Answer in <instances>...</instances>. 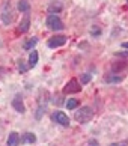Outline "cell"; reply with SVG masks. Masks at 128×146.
Segmentation results:
<instances>
[{
    "instance_id": "15",
    "label": "cell",
    "mask_w": 128,
    "mask_h": 146,
    "mask_svg": "<svg viewBox=\"0 0 128 146\" xmlns=\"http://www.w3.org/2000/svg\"><path fill=\"white\" fill-rule=\"evenodd\" d=\"M36 44H38V38H32V39H29L27 42H24L23 48L24 50H30V48H33Z\"/></svg>"
},
{
    "instance_id": "19",
    "label": "cell",
    "mask_w": 128,
    "mask_h": 146,
    "mask_svg": "<svg viewBox=\"0 0 128 146\" xmlns=\"http://www.w3.org/2000/svg\"><path fill=\"white\" fill-rule=\"evenodd\" d=\"M127 68V63H115L113 65V71H122V69H125Z\"/></svg>"
},
{
    "instance_id": "5",
    "label": "cell",
    "mask_w": 128,
    "mask_h": 146,
    "mask_svg": "<svg viewBox=\"0 0 128 146\" xmlns=\"http://www.w3.org/2000/svg\"><path fill=\"white\" fill-rule=\"evenodd\" d=\"M80 84L82 83H78L76 78H72V80H69L66 83V86L63 88V92H65V94H76V92H80L82 90V86Z\"/></svg>"
},
{
    "instance_id": "4",
    "label": "cell",
    "mask_w": 128,
    "mask_h": 146,
    "mask_svg": "<svg viewBox=\"0 0 128 146\" xmlns=\"http://www.w3.org/2000/svg\"><path fill=\"white\" fill-rule=\"evenodd\" d=\"M51 119H53V122L59 123V125H62V127H69V117L63 111H60V110H57V111L53 113Z\"/></svg>"
},
{
    "instance_id": "18",
    "label": "cell",
    "mask_w": 128,
    "mask_h": 146,
    "mask_svg": "<svg viewBox=\"0 0 128 146\" xmlns=\"http://www.w3.org/2000/svg\"><path fill=\"white\" fill-rule=\"evenodd\" d=\"M59 11H62V5H53V6L48 8V12H50V14L59 12Z\"/></svg>"
},
{
    "instance_id": "10",
    "label": "cell",
    "mask_w": 128,
    "mask_h": 146,
    "mask_svg": "<svg viewBox=\"0 0 128 146\" xmlns=\"http://www.w3.org/2000/svg\"><path fill=\"white\" fill-rule=\"evenodd\" d=\"M20 140H21V137L18 136V133L12 131V133L9 134V137H8V142H6V145H8V146H18Z\"/></svg>"
},
{
    "instance_id": "24",
    "label": "cell",
    "mask_w": 128,
    "mask_h": 146,
    "mask_svg": "<svg viewBox=\"0 0 128 146\" xmlns=\"http://www.w3.org/2000/svg\"><path fill=\"white\" fill-rule=\"evenodd\" d=\"M53 102H54V104H57V106H60V104H62V98H60V96H54Z\"/></svg>"
},
{
    "instance_id": "8",
    "label": "cell",
    "mask_w": 128,
    "mask_h": 146,
    "mask_svg": "<svg viewBox=\"0 0 128 146\" xmlns=\"http://www.w3.org/2000/svg\"><path fill=\"white\" fill-rule=\"evenodd\" d=\"M12 107L15 109V111H18V113H24V111H26V107H24L23 100H21L20 95H17V96L12 100Z\"/></svg>"
},
{
    "instance_id": "21",
    "label": "cell",
    "mask_w": 128,
    "mask_h": 146,
    "mask_svg": "<svg viewBox=\"0 0 128 146\" xmlns=\"http://www.w3.org/2000/svg\"><path fill=\"white\" fill-rule=\"evenodd\" d=\"M109 146H128V140H122V142H118V143H110Z\"/></svg>"
},
{
    "instance_id": "27",
    "label": "cell",
    "mask_w": 128,
    "mask_h": 146,
    "mask_svg": "<svg viewBox=\"0 0 128 146\" xmlns=\"http://www.w3.org/2000/svg\"><path fill=\"white\" fill-rule=\"evenodd\" d=\"M127 3H128V0H127Z\"/></svg>"
},
{
    "instance_id": "16",
    "label": "cell",
    "mask_w": 128,
    "mask_h": 146,
    "mask_svg": "<svg viewBox=\"0 0 128 146\" xmlns=\"http://www.w3.org/2000/svg\"><path fill=\"white\" fill-rule=\"evenodd\" d=\"M77 106H78V101L76 98H69L66 101V107H68V110H74V109H77Z\"/></svg>"
},
{
    "instance_id": "13",
    "label": "cell",
    "mask_w": 128,
    "mask_h": 146,
    "mask_svg": "<svg viewBox=\"0 0 128 146\" xmlns=\"http://www.w3.org/2000/svg\"><path fill=\"white\" fill-rule=\"evenodd\" d=\"M38 57H39V54H38V51H36V50H33L30 53V56H29V68L36 66V63H38Z\"/></svg>"
},
{
    "instance_id": "23",
    "label": "cell",
    "mask_w": 128,
    "mask_h": 146,
    "mask_svg": "<svg viewBox=\"0 0 128 146\" xmlns=\"http://www.w3.org/2000/svg\"><path fill=\"white\" fill-rule=\"evenodd\" d=\"M88 146H99V143H98V142H97V140H95V139H92V140H89Z\"/></svg>"
},
{
    "instance_id": "22",
    "label": "cell",
    "mask_w": 128,
    "mask_h": 146,
    "mask_svg": "<svg viewBox=\"0 0 128 146\" xmlns=\"http://www.w3.org/2000/svg\"><path fill=\"white\" fill-rule=\"evenodd\" d=\"M90 35H92V36H99V35H101V30H99L98 27H95V29L90 30Z\"/></svg>"
},
{
    "instance_id": "17",
    "label": "cell",
    "mask_w": 128,
    "mask_h": 146,
    "mask_svg": "<svg viewBox=\"0 0 128 146\" xmlns=\"http://www.w3.org/2000/svg\"><path fill=\"white\" fill-rule=\"evenodd\" d=\"M90 80H92V75H90V74H82V77H80V83H82V84H88Z\"/></svg>"
},
{
    "instance_id": "12",
    "label": "cell",
    "mask_w": 128,
    "mask_h": 146,
    "mask_svg": "<svg viewBox=\"0 0 128 146\" xmlns=\"http://www.w3.org/2000/svg\"><path fill=\"white\" fill-rule=\"evenodd\" d=\"M20 142H21V143H32V145H33V143L36 142V136H35L33 133H24Z\"/></svg>"
},
{
    "instance_id": "11",
    "label": "cell",
    "mask_w": 128,
    "mask_h": 146,
    "mask_svg": "<svg viewBox=\"0 0 128 146\" xmlns=\"http://www.w3.org/2000/svg\"><path fill=\"white\" fill-rule=\"evenodd\" d=\"M122 80H124V77H122V75H118V74H109V75L104 77V82L109 83V84L119 83V82H122Z\"/></svg>"
},
{
    "instance_id": "6",
    "label": "cell",
    "mask_w": 128,
    "mask_h": 146,
    "mask_svg": "<svg viewBox=\"0 0 128 146\" xmlns=\"http://www.w3.org/2000/svg\"><path fill=\"white\" fill-rule=\"evenodd\" d=\"M66 44V36H53L48 39V42H47V45H48L50 48H57V47H62V45H65Z\"/></svg>"
},
{
    "instance_id": "2",
    "label": "cell",
    "mask_w": 128,
    "mask_h": 146,
    "mask_svg": "<svg viewBox=\"0 0 128 146\" xmlns=\"http://www.w3.org/2000/svg\"><path fill=\"white\" fill-rule=\"evenodd\" d=\"M47 92L44 89H41L39 90V98H38V110H36V119H41L42 117V113L45 111L47 109V102H48V100L45 98V95Z\"/></svg>"
},
{
    "instance_id": "14",
    "label": "cell",
    "mask_w": 128,
    "mask_h": 146,
    "mask_svg": "<svg viewBox=\"0 0 128 146\" xmlns=\"http://www.w3.org/2000/svg\"><path fill=\"white\" fill-rule=\"evenodd\" d=\"M18 9L21 11V12L27 14L29 9H30V5L27 3V0H20V2H18Z\"/></svg>"
},
{
    "instance_id": "9",
    "label": "cell",
    "mask_w": 128,
    "mask_h": 146,
    "mask_svg": "<svg viewBox=\"0 0 128 146\" xmlns=\"http://www.w3.org/2000/svg\"><path fill=\"white\" fill-rule=\"evenodd\" d=\"M29 26H30V17H29V14H26L24 18L21 20L20 26H18V32H21V33H26V32L29 30Z\"/></svg>"
},
{
    "instance_id": "1",
    "label": "cell",
    "mask_w": 128,
    "mask_h": 146,
    "mask_svg": "<svg viewBox=\"0 0 128 146\" xmlns=\"http://www.w3.org/2000/svg\"><path fill=\"white\" fill-rule=\"evenodd\" d=\"M94 116V110L90 107H82L80 110L76 111V121L80 122V123H86L89 122Z\"/></svg>"
},
{
    "instance_id": "3",
    "label": "cell",
    "mask_w": 128,
    "mask_h": 146,
    "mask_svg": "<svg viewBox=\"0 0 128 146\" xmlns=\"http://www.w3.org/2000/svg\"><path fill=\"white\" fill-rule=\"evenodd\" d=\"M47 26H48L51 30H62L63 29V23L56 14H50L48 17H47Z\"/></svg>"
},
{
    "instance_id": "25",
    "label": "cell",
    "mask_w": 128,
    "mask_h": 146,
    "mask_svg": "<svg viewBox=\"0 0 128 146\" xmlns=\"http://www.w3.org/2000/svg\"><path fill=\"white\" fill-rule=\"evenodd\" d=\"M115 56H118V57H128V51H125V53H116Z\"/></svg>"
},
{
    "instance_id": "7",
    "label": "cell",
    "mask_w": 128,
    "mask_h": 146,
    "mask_svg": "<svg viewBox=\"0 0 128 146\" xmlns=\"http://www.w3.org/2000/svg\"><path fill=\"white\" fill-rule=\"evenodd\" d=\"M12 11H11V5L9 3H5V6H3V12H2V20H3V23L5 24H9L11 21H12Z\"/></svg>"
},
{
    "instance_id": "20",
    "label": "cell",
    "mask_w": 128,
    "mask_h": 146,
    "mask_svg": "<svg viewBox=\"0 0 128 146\" xmlns=\"http://www.w3.org/2000/svg\"><path fill=\"white\" fill-rule=\"evenodd\" d=\"M17 66H18V71H20V72H26V71H27V66L24 65L23 60H18V62H17Z\"/></svg>"
},
{
    "instance_id": "26",
    "label": "cell",
    "mask_w": 128,
    "mask_h": 146,
    "mask_svg": "<svg viewBox=\"0 0 128 146\" xmlns=\"http://www.w3.org/2000/svg\"><path fill=\"white\" fill-rule=\"evenodd\" d=\"M122 48H128V42H124V44H122Z\"/></svg>"
}]
</instances>
